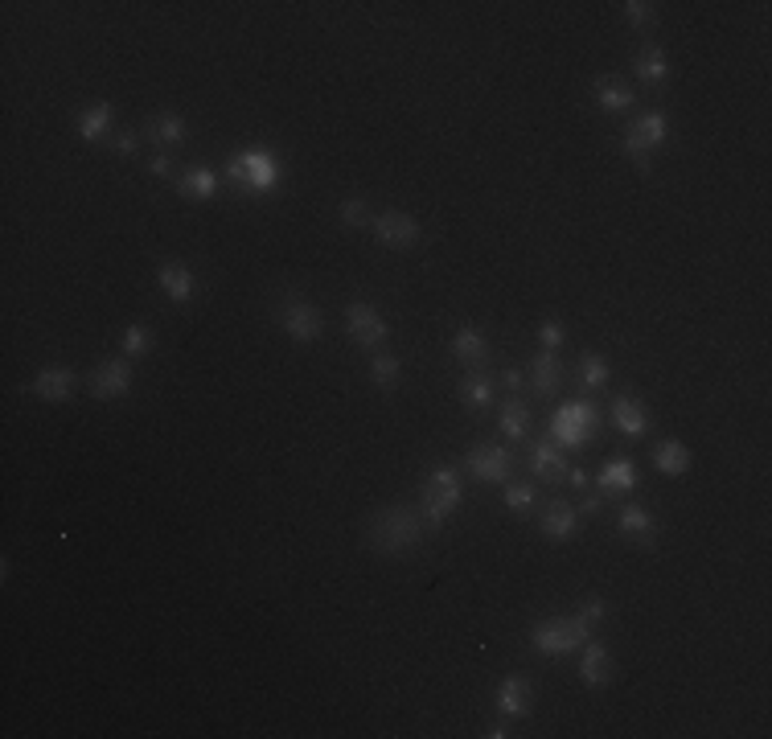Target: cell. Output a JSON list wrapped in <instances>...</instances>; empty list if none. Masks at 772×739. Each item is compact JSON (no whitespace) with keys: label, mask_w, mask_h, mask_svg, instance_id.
I'll return each mask as SVG.
<instances>
[{"label":"cell","mask_w":772,"mask_h":739,"mask_svg":"<svg viewBox=\"0 0 772 739\" xmlns=\"http://www.w3.org/2000/svg\"><path fill=\"white\" fill-rule=\"evenodd\" d=\"M370 230H374V239H378L382 247H391V251H411V247L423 239V226H419L411 214H403V210L378 214V218L370 222Z\"/></svg>","instance_id":"obj_9"},{"label":"cell","mask_w":772,"mask_h":739,"mask_svg":"<svg viewBox=\"0 0 772 739\" xmlns=\"http://www.w3.org/2000/svg\"><path fill=\"white\" fill-rule=\"evenodd\" d=\"M596 407L588 403V399H579V403H563L559 411H555V419H551V436H555V444H563V448H584V444H592V436H596Z\"/></svg>","instance_id":"obj_7"},{"label":"cell","mask_w":772,"mask_h":739,"mask_svg":"<svg viewBox=\"0 0 772 739\" xmlns=\"http://www.w3.org/2000/svg\"><path fill=\"white\" fill-rule=\"evenodd\" d=\"M276 321H280V329H284L296 345H313V341L321 337V329H325V317H321L300 292H288V296L276 300Z\"/></svg>","instance_id":"obj_6"},{"label":"cell","mask_w":772,"mask_h":739,"mask_svg":"<svg viewBox=\"0 0 772 739\" xmlns=\"http://www.w3.org/2000/svg\"><path fill=\"white\" fill-rule=\"evenodd\" d=\"M345 333H350L354 345H366V349H378L386 337H391V325L378 313L374 304L366 300H350L345 304Z\"/></svg>","instance_id":"obj_8"},{"label":"cell","mask_w":772,"mask_h":739,"mask_svg":"<svg viewBox=\"0 0 772 739\" xmlns=\"http://www.w3.org/2000/svg\"><path fill=\"white\" fill-rule=\"evenodd\" d=\"M341 226H354V230L370 226V214H366V202H362V198H345V202H341Z\"/></svg>","instance_id":"obj_35"},{"label":"cell","mask_w":772,"mask_h":739,"mask_svg":"<svg viewBox=\"0 0 772 739\" xmlns=\"http://www.w3.org/2000/svg\"><path fill=\"white\" fill-rule=\"evenodd\" d=\"M608 378H612V366L604 354H596V349L579 354V386H584V391H604Z\"/></svg>","instance_id":"obj_29"},{"label":"cell","mask_w":772,"mask_h":739,"mask_svg":"<svg viewBox=\"0 0 772 739\" xmlns=\"http://www.w3.org/2000/svg\"><path fill=\"white\" fill-rule=\"evenodd\" d=\"M403 378V362L395 354H374L370 358V382L378 386V391H395Z\"/></svg>","instance_id":"obj_32"},{"label":"cell","mask_w":772,"mask_h":739,"mask_svg":"<svg viewBox=\"0 0 772 739\" xmlns=\"http://www.w3.org/2000/svg\"><path fill=\"white\" fill-rule=\"evenodd\" d=\"M538 341H543V349H551V354H555V349L567 341V329L559 321H543V325H538Z\"/></svg>","instance_id":"obj_37"},{"label":"cell","mask_w":772,"mask_h":739,"mask_svg":"<svg viewBox=\"0 0 772 739\" xmlns=\"http://www.w3.org/2000/svg\"><path fill=\"white\" fill-rule=\"evenodd\" d=\"M423 518L411 505H386L366 522V547L378 555H407L423 542Z\"/></svg>","instance_id":"obj_1"},{"label":"cell","mask_w":772,"mask_h":739,"mask_svg":"<svg viewBox=\"0 0 772 739\" xmlns=\"http://www.w3.org/2000/svg\"><path fill=\"white\" fill-rule=\"evenodd\" d=\"M157 284L165 288V296H169L173 304H189L193 296H198V276H193L189 263H181V259L157 263Z\"/></svg>","instance_id":"obj_13"},{"label":"cell","mask_w":772,"mask_h":739,"mask_svg":"<svg viewBox=\"0 0 772 739\" xmlns=\"http://www.w3.org/2000/svg\"><path fill=\"white\" fill-rule=\"evenodd\" d=\"M460 497H465V485H460V473L452 464H432L428 481L419 489V518L428 530H440L456 510H460Z\"/></svg>","instance_id":"obj_2"},{"label":"cell","mask_w":772,"mask_h":739,"mask_svg":"<svg viewBox=\"0 0 772 739\" xmlns=\"http://www.w3.org/2000/svg\"><path fill=\"white\" fill-rule=\"evenodd\" d=\"M633 70L641 74V83L662 87V83H666V74H670V62H666V54H662L658 46H641L637 58H633Z\"/></svg>","instance_id":"obj_28"},{"label":"cell","mask_w":772,"mask_h":739,"mask_svg":"<svg viewBox=\"0 0 772 739\" xmlns=\"http://www.w3.org/2000/svg\"><path fill=\"white\" fill-rule=\"evenodd\" d=\"M74 370L70 366H46V370H37L33 382H29V395L37 399H46V403H66L74 395Z\"/></svg>","instance_id":"obj_15"},{"label":"cell","mask_w":772,"mask_h":739,"mask_svg":"<svg viewBox=\"0 0 772 739\" xmlns=\"http://www.w3.org/2000/svg\"><path fill=\"white\" fill-rule=\"evenodd\" d=\"M616 530H621L629 542H637V547H653V542H658V518H653L645 505H637V501H625V505H621Z\"/></svg>","instance_id":"obj_16"},{"label":"cell","mask_w":772,"mask_h":739,"mask_svg":"<svg viewBox=\"0 0 772 739\" xmlns=\"http://www.w3.org/2000/svg\"><path fill=\"white\" fill-rule=\"evenodd\" d=\"M567 456H563V448L559 444H551V440H534L530 444V473L538 477V481H547V485H559V481H567Z\"/></svg>","instance_id":"obj_14"},{"label":"cell","mask_w":772,"mask_h":739,"mask_svg":"<svg viewBox=\"0 0 772 739\" xmlns=\"http://www.w3.org/2000/svg\"><path fill=\"white\" fill-rule=\"evenodd\" d=\"M111 120H115L111 103L95 99V103H87V107L79 111V136H83V140H91V144H99V140L111 132Z\"/></svg>","instance_id":"obj_24"},{"label":"cell","mask_w":772,"mask_h":739,"mask_svg":"<svg viewBox=\"0 0 772 739\" xmlns=\"http://www.w3.org/2000/svg\"><path fill=\"white\" fill-rule=\"evenodd\" d=\"M596 485H600L604 497L633 493V489H637V469H633V460H629V456H612L604 469L596 473Z\"/></svg>","instance_id":"obj_21"},{"label":"cell","mask_w":772,"mask_h":739,"mask_svg":"<svg viewBox=\"0 0 772 739\" xmlns=\"http://www.w3.org/2000/svg\"><path fill=\"white\" fill-rule=\"evenodd\" d=\"M218 169L214 165H206V161H198V165H185L181 169V177H177V193L181 198H193V202H210L214 193H218Z\"/></svg>","instance_id":"obj_18"},{"label":"cell","mask_w":772,"mask_h":739,"mask_svg":"<svg viewBox=\"0 0 772 739\" xmlns=\"http://www.w3.org/2000/svg\"><path fill=\"white\" fill-rule=\"evenodd\" d=\"M452 358L465 366V370H485V362H489V341H485V333H481L477 325H460V329L452 333Z\"/></svg>","instance_id":"obj_17"},{"label":"cell","mask_w":772,"mask_h":739,"mask_svg":"<svg viewBox=\"0 0 772 739\" xmlns=\"http://www.w3.org/2000/svg\"><path fill=\"white\" fill-rule=\"evenodd\" d=\"M497 423H501V436H510V440H530V407L518 399V395H510L506 403H501V415H497Z\"/></svg>","instance_id":"obj_26"},{"label":"cell","mask_w":772,"mask_h":739,"mask_svg":"<svg viewBox=\"0 0 772 739\" xmlns=\"http://www.w3.org/2000/svg\"><path fill=\"white\" fill-rule=\"evenodd\" d=\"M152 349V329L144 325V321H132L128 329H124V337H120V354L124 358H144Z\"/></svg>","instance_id":"obj_34"},{"label":"cell","mask_w":772,"mask_h":739,"mask_svg":"<svg viewBox=\"0 0 772 739\" xmlns=\"http://www.w3.org/2000/svg\"><path fill=\"white\" fill-rule=\"evenodd\" d=\"M128 391H132V362L124 354L99 362V370L91 374V395L107 403V399H124Z\"/></svg>","instance_id":"obj_11"},{"label":"cell","mask_w":772,"mask_h":739,"mask_svg":"<svg viewBox=\"0 0 772 739\" xmlns=\"http://www.w3.org/2000/svg\"><path fill=\"white\" fill-rule=\"evenodd\" d=\"M522 382H526V374L518 370V366H510V370H501V386H506L510 395H518L522 391Z\"/></svg>","instance_id":"obj_41"},{"label":"cell","mask_w":772,"mask_h":739,"mask_svg":"<svg viewBox=\"0 0 772 739\" xmlns=\"http://www.w3.org/2000/svg\"><path fill=\"white\" fill-rule=\"evenodd\" d=\"M575 526H579L575 505H567V501H551L547 510H543V534H547L551 542H571V538H575Z\"/></svg>","instance_id":"obj_23"},{"label":"cell","mask_w":772,"mask_h":739,"mask_svg":"<svg viewBox=\"0 0 772 739\" xmlns=\"http://www.w3.org/2000/svg\"><path fill=\"white\" fill-rule=\"evenodd\" d=\"M465 469L477 481H501V485H506L514 477V456H510V448H501V444H477L465 456Z\"/></svg>","instance_id":"obj_10"},{"label":"cell","mask_w":772,"mask_h":739,"mask_svg":"<svg viewBox=\"0 0 772 739\" xmlns=\"http://www.w3.org/2000/svg\"><path fill=\"white\" fill-rule=\"evenodd\" d=\"M612 423H616V432H621L625 440H641L649 432V411L641 407L637 395H616L612 399Z\"/></svg>","instance_id":"obj_19"},{"label":"cell","mask_w":772,"mask_h":739,"mask_svg":"<svg viewBox=\"0 0 772 739\" xmlns=\"http://www.w3.org/2000/svg\"><path fill=\"white\" fill-rule=\"evenodd\" d=\"M621 9H625V21L633 29H649L653 21H658V13H653V5H645V0H629V5H621Z\"/></svg>","instance_id":"obj_36"},{"label":"cell","mask_w":772,"mask_h":739,"mask_svg":"<svg viewBox=\"0 0 772 739\" xmlns=\"http://www.w3.org/2000/svg\"><path fill=\"white\" fill-rule=\"evenodd\" d=\"M575 616H579V620H584V625H588V629H596V625H600V620H604V600H600V596H588L584 604H579V612H575Z\"/></svg>","instance_id":"obj_39"},{"label":"cell","mask_w":772,"mask_h":739,"mask_svg":"<svg viewBox=\"0 0 772 739\" xmlns=\"http://www.w3.org/2000/svg\"><path fill=\"white\" fill-rule=\"evenodd\" d=\"M111 148L120 152V157H136V152H140V136H136L132 128H120V132L111 136Z\"/></svg>","instance_id":"obj_38"},{"label":"cell","mask_w":772,"mask_h":739,"mask_svg":"<svg viewBox=\"0 0 772 739\" xmlns=\"http://www.w3.org/2000/svg\"><path fill=\"white\" fill-rule=\"evenodd\" d=\"M456 395H460V403H465L469 411H489L493 407V382L481 370H469L465 378H460Z\"/></svg>","instance_id":"obj_25"},{"label":"cell","mask_w":772,"mask_h":739,"mask_svg":"<svg viewBox=\"0 0 772 739\" xmlns=\"http://www.w3.org/2000/svg\"><path fill=\"white\" fill-rule=\"evenodd\" d=\"M592 637V629L584 625L579 616H555V620H538L530 629V645L543 653V657H563V653H575L584 649V641Z\"/></svg>","instance_id":"obj_5"},{"label":"cell","mask_w":772,"mask_h":739,"mask_svg":"<svg viewBox=\"0 0 772 739\" xmlns=\"http://www.w3.org/2000/svg\"><path fill=\"white\" fill-rule=\"evenodd\" d=\"M506 510L510 514H530L534 505H538V489L530 485V481H506Z\"/></svg>","instance_id":"obj_33"},{"label":"cell","mask_w":772,"mask_h":739,"mask_svg":"<svg viewBox=\"0 0 772 739\" xmlns=\"http://www.w3.org/2000/svg\"><path fill=\"white\" fill-rule=\"evenodd\" d=\"M148 132H152V136H157L161 144H169V148H177V144H185V140H189V124L181 120V115H177V111H161V115H157V120H152V124H148Z\"/></svg>","instance_id":"obj_31"},{"label":"cell","mask_w":772,"mask_h":739,"mask_svg":"<svg viewBox=\"0 0 772 739\" xmlns=\"http://www.w3.org/2000/svg\"><path fill=\"white\" fill-rule=\"evenodd\" d=\"M612 674H616V661H612L608 645L584 641V657H579V682H584V686H608Z\"/></svg>","instance_id":"obj_20"},{"label":"cell","mask_w":772,"mask_h":739,"mask_svg":"<svg viewBox=\"0 0 772 739\" xmlns=\"http://www.w3.org/2000/svg\"><path fill=\"white\" fill-rule=\"evenodd\" d=\"M670 136V124L662 111H649V115H637V120L625 128V140H621V152L641 169V173H653V152H658Z\"/></svg>","instance_id":"obj_4"},{"label":"cell","mask_w":772,"mask_h":739,"mask_svg":"<svg viewBox=\"0 0 772 739\" xmlns=\"http://www.w3.org/2000/svg\"><path fill=\"white\" fill-rule=\"evenodd\" d=\"M222 177L235 185L239 193H255V198H259V193H272V189L280 185V165H276L272 152L247 148V152H239V157L226 165Z\"/></svg>","instance_id":"obj_3"},{"label":"cell","mask_w":772,"mask_h":739,"mask_svg":"<svg viewBox=\"0 0 772 739\" xmlns=\"http://www.w3.org/2000/svg\"><path fill=\"white\" fill-rule=\"evenodd\" d=\"M530 386H534L538 399H551V395L559 391V386H563V362H559V354L543 349V354L530 362Z\"/></svg>","instance_id":"obj_22"},{"label":"cell","mask_w":772,"mask_h":739,"mask_svg":"<svg viewBox=\"0 0 772 739\" xmlns=\"http://www.w3.org/2000/svg\"><path fill=\"white\" fill-rule=\"evenodd\" d=\"M497 711L506 719H526L534 711V686L526 674H510L497 686Z\"/></svg>","instance_id":"obj_12"},{"label":"cell","mask_w":772,"mask_h":739,"mask_svg":"<svg viewBox=\"0 0 772 739\" xmlns=\"http://www.w3.org/2000/svg\"><path fill=\"white\" fill-rule=\"evenodd\" d=\"M596 103L604 115H625L633 107V91L625 83H616V79H600L596 83Z\"/></svg>","instance_id":"obj_30"},{"label":"cell","mask_w":772,"mask_h":739,"mask_svg":"<svg viewBox=\"0 0 772 739\" xmlns=\"http://www.w3.org/2000/svg\"><path fill=\"white\" fill-rule=\"evenodd\" d=\"M148 173L157 177V181H165V177H173V157H165V152H157V157L148 161Z\"/></svg>","instance_id":"obj_40"},{"label":"cell","mask_w":772,"mask_h":739,"mask_svg":"<svg viewBox=\"0 0 772 739\" xmlns=\"http://www.w3.org/2000/svg\"><path fill=\"white\" fill-rule=\"evenodd\" d=\"M485 735H489V739H506V735H510V727H506V723H493Z\"/></svg>","instance_id":"obj_44"},{"label":"cell","mask_w":772,"mask_h":739,"mask_svg":"<svg viewBox=\"0 0 772 739\" xmlns=\"http://www.w3.org/2000/svg\"><path fill=\"white\" fill-rule=\"evenodd\" d=\"M604 510V493H588L584 497V514H600Z\"/></svg>","instance_id":"obj_43"},{"label":"cell","mask_w":772,"mask_h":739,"mask_svg":"<svg viewBox=\"0 0 772 739\" xmlns=\"http://www.w3.org/2000/svg\"><path fill=\"white\" fill-rule=\"evenodd\" d=\"M567 481H571L575 489H588V485H592V477H588L584 469H567Z\"/></svg>","instance_id":"obj_42"},{"label":"cell","mask_w":772,"mask_h":739,"mask_svg":"<svg viewBox=\"0 0 772 739\" xmlns=\"http://www.w3.org/2000/svg\"><path fill=\"white\" fill-rule=\"evenodd\" d=\"M653 469H658L662 477L690 473V448H682L678 440H662L658 448H653Z\"/></svg>","instance_id":"obj_27"}]
</instances>
